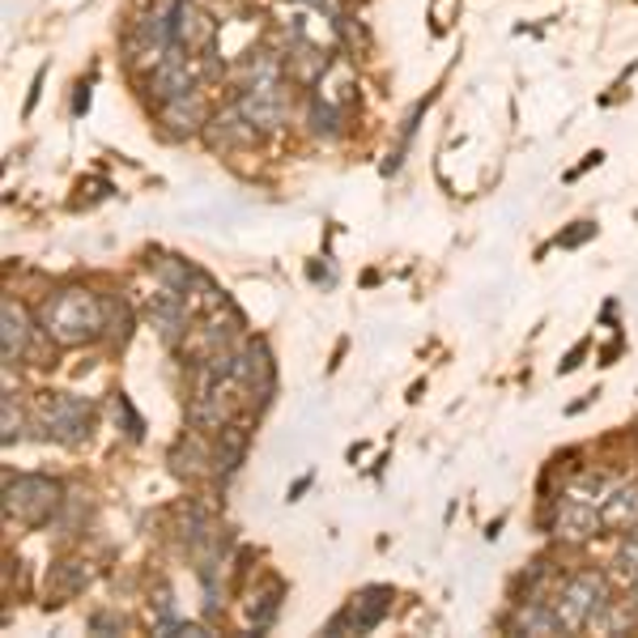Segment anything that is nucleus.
<instances>
[{
	"label": "nucleus",
	"mask_w": 638,
	"mask_h": 638,
	"mask_svg": "<svg viewBox=\"0 0 638 638\" xmlns=\"http://www.w3.org/2000/svg\"><path fill=\"white\" fill-rule=\"evenodd\" d=\"M281 592H285V588H281L277 579H273V583H269V592H260V596L251 600V609H247V617L256 622V630H264V626H269V622L277 617V609H281Z\"/></svg>",
	"instance_id": "obj_22"
},
{
	"label": "nucleus",
	"mask_w": 638,
	"mask_h": 638,
	"mask_svg": "<svg viewBox=\"0 0 638 638\" xmlns=\"http://www.w3.org/2000/svg\"><path fill=\"white\" fill-rule=\"evenodd\" d=\"M630 600H635V609H638V579L630 583Z\"/></svg>",
	"instance_id": "obj_30"
},
{
	"label": "nucleus",
	"mask_w": 638,
	"mask_h": 638,
	"mask_svg": "<svg viewBox=\"0 0 638 638\" xmlns=\"http://www.w3.org/2000/svg\"><path fill=\"white\" fill-rule=\"evenodd\" d=\"M158 120L166 123L170 137H197L200 128L209 123V111H204V94L200 90H188V94H175L158 103Z\"/></svg>",
	"instance_id": "obj_10"
},
{
	"label": "nucleus",
	"mask_w": 638,
	"mask_h": 638,
	"mask_svg": "<svg viewBox=\"0 0 638 638\" xmlns=\"http://www.w3.org/2000/svg\"><path fill=\"white\" fill-rule=\"evenodd\" d=\"M39 413H43V435L64 447H78V442L90 439V426H94V409L90 400L69 397V392H47L39 400Z\"/></svg>",
	"instance_id": "obj_4"
},
{
	"label": "nucleus",
	"mask_w": 638,
	"mask_h": 638,
	"mask_svg": "<svg viewBox=\"0 0 638 638\" xmlns=\"http://www.w3.org/2000/svg\"><path fill=\"white\" fill-rule=\"evenodd\" d=\"M0 409H4V435H0V439H4V447H13V442L22 439V413H17V404H13L9 392H4V404H0Z\"/></svg>",
	"instance_id": "obj_25"
},
{
	"label": "nucleus",
	"mask_w": 638,
	"mask_h": 638,
	"mask_svg": "<svg viewBox=\"0 0 638 638\" xmlns=\"http://www.w3.org/2000/svg\"><path fill=\"white\" fill-rule=\"evenodd\" d=\"M247 120L256 123L260 132H277L290 123V111H294V90L285 81H260V85H243L239 98H235Z\"/></svg>",
	"instance_id": "obj_5"
},
{
	"label": "nucleus",
	"mask_w": 638,
	"mask_h": 638,
	"mask_svg": "<svg viewBox=\"0 0 638 638\" xmlns=\"http://www.w3.org/2000/svg\"><path fill=\"white\" fill-rule=\"evenodd\" d=\"M600 528H604V519H600L596 503L566 494V503L558 507V536H562V541H570V545H583V541H592V536H596Z\"/></svg>",
	"instance_id": "obj_12"
},
{
	"label": "nucleus",
	"mask_w": 638,
	"mask_h": 638,
	"mask_svg": "<svg viewBox=\"0 0 638 638\" xmlns=\"http://www.w3.org/2000/svg\"><path fill=\"white\" fill-rule=\"evenodd\" d=\"M592 235H596V226L592 222H579L570 235H558V247H579V243H588Z\"/></svg>",
	"instance_id": "obj_26"
},
{
	"label": "nucleus",
	"mask_w": 638,
	"mask_h": 638,
	"mask_svg": "<svg viewBox=\"0 0 638 638\" xmlns=\"http://www.w3.org/2000/svg\"><path fill=\"white\" fill-rule=\"evenodd\" d=\"M56 507H60V481L43 477V473L4 477V516L9 519L39 528L56 516Z\"/></svg>",
	"instance_id": "obj_3"
},
{
	"label": "nucleus",
	"mask_w": 638,
	"mask_h": 638,
	"mask_svg": "<svg viewBox=\"0 0 638 638\" xmlns=\"http://www.w3.org/2000/svg\"><path fill=\"white\" fill-rule=\"evenodd\" d=\"M307 123H311V137H319V141H336L341 137V111L328 98H311L307 103Z\"/></svg>",
	"instance_id": "obj_21"
},
{
	"label": "nucleus",
	"mask_w": 638,
	"mask_h": 638,
	"mask_svg": "<svg viewBox=\"0 0 638 638\" xmlns=\"http://www.w3.org/2000/svg\"><path fill=\"white\" fill-rule=\"evenodd\" d=\"M613 604V588L600 570H575L554 596V609H558L562 626L566 630H588V626H600L604 609Z\"/></svg>",
	"instance_id": "obj_2"
},
{
	"label": "nucleus",
	"mask_w": 638,
	"mask_h": 638,
	"mask_svg": "<svg viewBox=\"0 0 638 638\" xmlns=\"http://www.w3.org/2000/svg\"><path fill=\"white\" fill-rule=\"evenodd\" d=\"M209 451H204V442L197 439V435H184V439L170 447V469L179 473V477H204L209 473Z\"/></svg>",
	"instance_id": "obj_19"
},
{
	"label": "nucleus",
	"mask_w": 638,
	"mask_h": 638,
	"mask_svg": "<svg viewBox=\"0 0 638 638\" xmlns=\"http://www.w3.org/2000/svg\"><path fill=\"white\" fill-rule=\"evenodd\" d=\"M579 358H583V345H579V350H570V358L562 362V375H566V370H575V366H579Z\"/></svg>",
	"instance_id": "obj_29"
},
{
	"label": "nucleus",
	"mask_w": 638,
	"mask_h": 638,
	"mask_svg": "<svg viewBox=\"0 0 638 638\" xmlns=\"http://www.w3.org/2000/svg\"><path fill=\"white\" fill-rule=\"evenodd\" d=\"M247 447H251V430H247L243 422H226V426L217 430V451H213V469H217L222 477L239 473V464L247 460Z\"/></svg>",
	"instance_id": "obj_16"
},
{
	"label": "nucleus",
	"mask_w": 638,
	"mask_h": 638,
	"mask_svg": "<svg viewBox=\"0 0 638 638\" xmlns=\"http://www.w3.org/2000/svg\"><path fill=\"white\" fill-rule=\"evenodd\" d=\"M600 519H604V528H617V532L638 528V485H617V489H609L604 503H600Z\"/></svg>",
	"instance_id": "obj_18"
},
{
	"label": "nucleus",
	"mask_w": 638,
	"mask_h": 638,
	"mask_svg": "<svg viewBox=\"0 0 638 638\" xmlns=\"http://www.w3.org/2000/svg\"><path fill=\"white\" fill-rule=\"evenodd\" d=\"M150 323H154V332H158L162 345H170V350H175V345L188 336V323H192L188 298L162 285L158 294H154V303H150Z\"/></svg>",
	"instance_id": "obj_8"
},
{
	"label": "nucleus",
	"mask_w": 638,
	"mask_h": 638,
	"mask_svg": "<svg viewBox=\"0 0 638 638\" xmlns=\"http://www.w3.org/2000/svg\"><path fill=\"white\" fill-rule=\"evenodd\" d=\"M145 85H150V94H154L158 103L175 98V94H188V90H197V73H192V64H188L184 47H170L158 69H150V81H145Z\"/></svg>",
	"instance_id": "obj_11"
},
{
	"label": "nucleus",
	"mask_w": 638,
	"mask_h": 638,
	"mask_svg": "<svg viewBox=\"0 0 638 638\" xmlns=\"http://www.w3.org/2000/svg\"><path fill=\"white\" fill-rule=\"evenodd\" d=\"M213 39H217V22L192 0H175V47L204 56L213 51Z\"/></svg>",
	"instance_id": "obj_9"
},
{
	"label": "nucleus",
	"mask_w": 638,
	"mask_h": 638,
	"mask_svg": "<svg viewBox=\"0 0 638 638\" xmlns=\"http://www.w3.org/2000/svg\"><path fill=\"white\" fill-rule=\"evenodd\" d=\"M0 316H4V366H13L17 358H26V350H31V336H35V328H31V316H26V307L22 303H13V298H4V307H0Z\"/></svg>",
	"instance_id": "obj_15"
},
{
	"label": "nucleus",
	"mask_w": 638,
	"mask_h": 638,
	"mask_svg": "<svg viewBox=\"0 0 638 638\" xmlns=\"http://www.w3.org/2000/svg\"><path fill=\"white\" fill-rule=\"evenodd\" d=\"M392 600H397L392 588H362L358 596L350 600V604L328 622V635H345V630L366 635V630H375V626L392 613Z\"/></svg>",
	"instance_id": "obj_6"
},
{
	"label": "nucleus",
	"mask_w": 638,
	"mask_h": 638,
	"mask_svg": "<svg viewBox=\"0 0 638 638\" xmlns=\"http://www.w3.org/2000/svg\"><path fill=\"white\" fill-rule=\"evenodd\" d=\"M294 4H323V0H294Z\"/></svg>",
	"instance_id": "obj_31"
},
{
	"label": "nucleus",
	"mask_w": 638,
	"mask_h": 638,
	"mask_svg": "<svg viewBox=\"0 0 638 638\" xmlns=\"http://www.w3.org/2000/svg\"><path fill=\"white\" fill-rule=\"evenodd\" d=\"M507 626H511V635H562L566 630L558 609L545 604V600H519V609L511 613Z\"/></svg>",
	"instance_id": "obj_14"
},
{
	"label": "nucleus",
	"mask_w": 638,
	"mask_h": 638,
	"mask_svg": "<svg viewBox=\"0 0 638 638\" xmlns=\"http://www.w3.org/2000/svg\"><path fill=\"white\" fill-rule=\"evenodd\" d=\"M158 277H162V285H166V290H175V294H184V298L192 294V285H200V281H204L197 269H192L188 260H179V256H162V260H158Z\"/></svg>",
	"instance_id": "obj_20"
},
{
	"label": "nucleus",
	"mask_w": 638,
	"mask_h": 638,
	"mask_svg": "<svg viewBox=\"0 0 638 638\" xmlns=\"http://www.w3.org/2000/svg\"><path fill=\"white\" fill-rule=\"evenodd\" d=\"M123 617H116V613H94L90 617V630H120Z\"/></svg>",
	"instance_id": "obj_27"
},
{
	"label": "nucleus",
	"mask_w": 638,
	"mask_h": 638,
	"mask_svg": "<svg viewBox=\"0 0 638 638\" xmlns=\"http://www.w3.org/2000/svg\"><path fill=\"white\" fill-rule=\"evenodd\" d=\"M85 111H90V81H81L78 98H73V116H85Z\"/></svg>",
	"instance_id": "obj_28"
},
{
	"label": "nucleus",
	"mask_w": 638,
	"mask_h": 638,
	"mask_svg": "<svg viewBox=\"0 0 638 638\" xmlns=\"http://www.w3.org/2000/svg\"><path fill=\"white\" fill-rule=\"evenodd\" d=\"M204 132H209V145L213 150H235V145H256L260 141V128L247 120L239 107L213 116V120L204 123Z\"/></svg>",
	"instance_id": "obj_13"
},
{
	"label": "nucleus",
	"mask_w": 638,
	"mask_h": 638,
	"mask_svg": "<svg viewBox=\"0 0 638 638\" xmlns=\"http://www.w3.org/2000/svg\"><path fill=\"white\" fill-rule=\"evenodd\" d=\"M85 583H90V566H85V562H78V558L56 562L51 575H47V604H64V600L81 596Z\"/></svg>",
	"instance_id": "obj_17"
},
{
	"label": "nucleus",
	"mask_w": 638,
	"mask_h": 638,
	"mask_svg": "<svg viewBox=\"0 0 638 638\" xmlns=\"http://www.w3.org/2000/svg\"><path fill=\"white\" fill-rule=\"evenodd\" d=\"M613 570L622 575V579H638V528L626 532V541H622V550H617V558H613Z\"/></svg>",
	"instance_id": "obj_23"
},
{
	"label": "nucleus",
	"mask_w": 638,
	"mask_h": 638,
	"mask_svg": "<svg viewBox=\"0 0 638 638\" xmlns=\"http://www.w3.org/2000/svg\"><path fill=\"white\" fill-rule=\"evenodd\" d=\"M39 328L47 341H56L64 350L98 341V336H107V303L90 285H64L43 298Z\"/></svg>",
	"instance_id": "obj_1"
},
{
	"label": "nucleus",
	"mask_w": 638,
	"mask_h": 638,
	"mask_svg": "<svg viewBox=\"0 0 638 638\" xmlns=\"http://www.w3.org/2000/svg\"><path fill=\"white\" fill-rule=\"evenodd\" d=\"M231 383H239L243 392H251L260 404L273 400V392H277V366H273V354H269L264 341H247L235 354V379Z\"/></svg>",
	"instance_id": "obj_7"
},
{
	"label": "nucleus",
	"mask_w": 638,
	"mask_h": 638,
	"mask_svg": "<svg viewBox=\"0 0 638 638\" xmlns=\"http://www.w3.org/2000/svg\"><path fill=\"white\" fill-rule=\"evenodd\" d=\"M116 417H123V435H128V439H141V435H145V422H141V413H137V409H132V400L123 397H116Z\"/></svg>",
	"instance_id": "obj_24"
}]
</instances>
